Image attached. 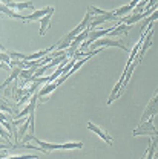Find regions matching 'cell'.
<instances>
[{
  "label": "cell",
  "instance_id": "1",
  "mask_svg": "<svg viewBox=\"0 0 158 159\" xmlns=\"http://www.w3.org/2000/svg\"><path fill=\"white\" fill-rule=\"evenodd\" d=\"M91 20H92V12L88 9V12H86V16H84V19L81 20V23H79V26H75L69 34H66L63 39H60L57 43H55V52H63V51H66L71 44H72V41L74 39L80 35L86 28H89V23H91Z\"/></svg>",
  "mask_w": 158,
  "mask_h": 159
},
{
  "label": "cell",
  "instance_id": "2",
  "mask_svg": "<svg viewBox=\"0 0 158 159\" xmlns=\"http://www.w3.org/2000/svg\"><path fill=\"white\" fill-rule=\"evenodd\" d=\"M31 142H36V145H39L40 148L43 150V153H49L52 150H72V148H81L83 147V142H68V144H51V142H46V141H40L39 138L32 136ZM29 144V142H28Z\"/></svg>",
  "mask_w": 158,
  "mask_h": 159
},
{
  "label": "cell",
  "instance_id": "3",
  "mask_svg": "<svg viewBox=\"0 0 158 159\" xmlns=\"http://www.w3.org/2000/svg\"><path fill=\"white\" fill-rule=\"evenodd\" d=\"M132 135L134 136H143V135H147V136H151L152 138V135L158 138V130L155 129V125H154V118H149L147 121H144V122H140V125L132 132Z\"/></svg>",
  "mask_w": 158,
  "mask_h": 159
},
{
  "label": "cell",
  "instance_id": "4",
  "mask_svg": "<svg viewBox=\"0 0 158 159\" xmlns=\"http://www.w3.org/2000/svg\"><path fill=\"white\" fill-rule=\"evenodd\" d=\"M120 48L123 51H127V48L123 44V40H114V39H100L95 43H92L89 48L91 49H98V48Z\"/></svg>",
  "mask_w": 158,
  "mask_h": 159
},
{
  "label": "cell",
  "instance_id": "5",
  "mask_svg": "<svg viewBox=\"0 0 158 159\" xmlns=\"http://www.w3.org/2000/svg\"><path fill=\"white\" fill-rule=\"evenodd\" d=\"M146 32H147V34H146V39H144V41H143L141 49L138 51V55H137V58H135V61H138V63H141V60H143V57L146 55L147 49L152 46V37H154V26H152V23L147 26Z\"/></svg>",
  "mask_w": 158,
  "mask_h": 159
},
{
  "label": "cell",
  "instance_id": "6",
  "mask_svg": "<svg viewBox=\"0 0 158 159\" xmlns=\"http://www.w3.org/2000/svg\"><path fill=\"white\" fill-rule=\"evenodd\" d=\"M51 11H54V6H46L43 9H34V12L31 16H26V23L34 21V20H41L46 14H49Z\"/></svg>",
  "mask_w": 158,
  "mask_h": 159
},
{
  "label": "cell",
  "instance_id": "7",
  "mask_svg": "<svg viewBox=\"0 0 158 159\" xmlns=\"http://www.w3.org/2000/svg\"><path fill=\"white\" fill-rule=\"evenodd\" d=\"M88 129H89L91 132L97 133V135H98L100 138L103 139L104 142H108L109 145H112V144H114V142H112V138H111V136H109V135H108V133H106V132L103 130V129H100L98 125H95L94 122H88Z\"/></svg>",
  "mask_w": 158,
  "mask_h": 159
},
{
  "label": "cell",
  "instance_id": "8",
  "mask_svg": "<svg viewBox=\"0 0 158 159\" xmlns=\"http://www.w3.org/2000/svg\"><path fill=\"white\" fill-rule=\"evenodd\" d=\"M131 26L132 25H126V23H120L118 26H115L112 31H111V39H115V37H118V35H121V37H127V31L131 29Z\"/></svg>",
  "mask_w": 158,
  "mask_h": 159
},
{
  "label": "cell",
  "instance_id": "9",
  "mask_svg": "<svg viewBox=\"0 0 158 159\" xmlns=\"http://www.w3.org/2000/svg\"><path fill=\"white\" fill-rule=\"evenodd\" d=\"M0 9H2V12H3L5 16H8L9 19H17V20H22V21H25V23H26V16H20L17 11L11 9L9 6H6V5H2V6H0Z\"/></svg>",
  "mask_w": 158,
  "mask_h": 159
},
{
  "label": "cell",
  "instance_id": "10",
  "mask_svg": "<svg viewBox=\"0 0 158 159\" xmlns=\"http://www.w3.org/2000/svg\"><path fill=\"white\" fill-rule=\"evenodd\" d=\"M52 16H54V11H51L49 14H46L43 19L40 20V35H41V37L46 34V31H48V28H49V25H51Z\"/></svg>",
  "mask_w": 158,
  "mask_h": 159
},
{
  "label": "cell",
  "instance_id": "11",
  "mask_svg": "<svg viewBox=\"0 0 158 159\" xmlns=\"http://www.w3.org/2000/svg\"><path fill=\"white\" fill-rule=\"evenodd\" d=\"M6 6H9V8H11V9H14V11H22V9H34L32 2H19V3L11 2V3H9V5H6Z\"/></svg>",
  "mask_w": 158,
  "mask_h": 159
},
{
  "label": "cell",
  "instance_id": "12",
  "mask_svg": "<svg viewBox=\"0 0 158 159\" xmlns=\"http://www.w3.org/2000/svg\"><path fill=\"white\" fill-rule=\"evenodd\" d=\"M22 70H23L22 67H19V66H14V67H12V74H11V75L8 77V80H6V81H5V83L2 84V89H5V87H6V86H8L9 83H12V81L17 78V77H20Z\"/></svg>",
  "mask_w": 158,
  "mask_h": 159
},
{
  "label": "cell",
  "instance_id": "13",
  "mask_svg": "<svg viewBox=\"0 0 158 159\" xmlns=\"http://www.w3.org/2000/svg\"><path fill=\"white\" fill-rule=\"evenodd\" d=\"M0 57H2V61H3L8 67H11V66H12V60H11V55H9L8 52H2V54H0Z\"/></svg>",
  "mask_w": 158,
  "mask_h": 159
},
{
  "label": "cell",
  "instance_id": "14",
  "mask_svg": "<svg viewBox=\"0 0 158 159\" xmlns=\"http://www.w3.org/2000/svg\"><path fill=\"white\" fill-rule=\"evenodd\" d=\"M37 158H39L37 155H23V156H9V158H6V159H37Z\"/></svg>",
  "mask_w": 158,
  "mask_h": 159
}]
</instances>
